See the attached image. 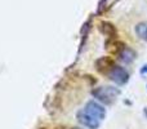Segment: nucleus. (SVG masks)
I'll use <instances>...</instances> for the list:
<instances>
[{"label":"nucleus","instance_id":"obj_6","mask_svg":"<svg viewBox=\"0 0 147 129\" xmlns=\"http://www.w3.org/2000/svg\"><path fill=\"white\" fill-rule=\"evenodd\" d=\"M141 74H147V65H145L142 68H141Z\"/></svg>","mask_w":147,"mask_h":129},{"label":"nucleus","instance_id":"obj_2","mask_svg":"<svg viewBox=\"0 0 147 129\" xmlns=\"http://www.w3.org/2000/svg\"><path fill=\"white\" fill-rule=\"evenodd\" d=\"M92 94H93L94 98H97L102 103L111 105L112 102H115L116 97L120 94V89H117L116 86L105 85V86H98V88L93 89Z\"/></svg>","mask_w":147,"mask_h":129},{"label":"nucleus","instance_id":"obj_4","mask_svg":"<svg viewBox=\"0 0 147 129\" xmlns=\"http://www.w3.org/2000/svg\"><path fill=\"white\" fill-rule=\"evenodd\" d=\"M136 58V52L133 49L128 48L127 45H123L119 49V59L123 63H130L132 61H134Z\"/></svg>","mask_w":147,"mask_h":129},{"label":"nucleus","instance_id":"obj_1","mask_svg":"<svg viewBox=\"0 0 147 129\" xmlns=\"http://www.w3.org/2000/svg\"><path fill=\"white\" fill-rule=\"evenodd\" d=\"M106 116V109L97 101H89L81 110H79L76 118L81 125L88 129H98L102 120Z\"/></svg>","mask_w":147,"mask_h":129},{"label":"nucleus","instance_id":"obj_7","mask_svg":"<svg viewBox=\"0 0 147 129\" xmlns=\"http://www.w3.org/2000/svg\"><path fill=\"white\" fill-rule=\"evenodd\" d=\"M38 129H47V128H38Z\"/></svg>","mask_w":147,"mask_h":129},{"label":"nucleus","instance_id":"obj_5","mask_svg":"<svg viewBox=\"0 0 147 129\" xmlns=\"http://www.w3.org/2000/svg\"><path fill=\"white\" fill-rule=\"evenodd\" d=\"M136 34L140 39L147 41V23L145 22H141L136 26Z\"/></svg>","mask_w":147,"mask_h":129},{"label":"nucleus","instance_id":"obj_3","mask_svg":"<svg viewBox=\"0 0 147 129\" xmlns=\"http://www.w3.org/2000/svg\"><path fill=\"white\" fill-rule=\"evenodd\" d=\"M106 75L109 76V79H111L114 83L119 84V85H123V84H125L129 80V74H128V71L125 70L124 67H121V66H119L116 63H114L111 66V68L107 71Z\"/></svg>","mask_w":147,"mask_h":129}]
</instances>
